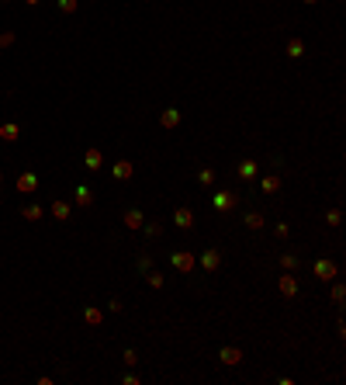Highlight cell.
Wrapping results in <instances>:
<instances>
[{
    "label": "cell",
    "instance_id": "f1b7e54d",
    "mask_svg": "<svg viewBox=\"0 0 346 385\" xmlns=\"http://www.w3.org/2000/svg\"><path fill=\"white\" fill-rule=\"evenodd\" d=\"M10 42H14V35H10V31H3V35H0V49H7Z\"/></svg>",
    "mask_w": 346,
    "mask_h": 385
},
{
    "label": "cell",
    "instance_id": "e0dca14e",
    "mask_svg": "<svg viewBox=\"0 0 346 385\" xmlns=\"http://www.w3.org/2000/svg\"><path fill=\"white\" fill-rule=\"evenodd\" d=\"M287 56H291V59H301V56H305V45H301V38H291V42H287Z\"/></svg>",
    "mask_w": 346,
    "mask_h": 385
},
{
    "label": "cell",
    "instance_id": "4316f807",
    "mask_svg": "<svg viewBox=\"0 0 346 385\" xmlns=\"http://www.w3.org/2000/svg\"><path fill=\"white\" fill-rule=\"evenodd\" d=\"M346 299V288L343 285H336V288H333V302H343Z\"/></svg>",
    "mask_w": 346,
    "mask_h": 385
},
{
    "label": "cell",
    "instance_id": "ba28073f",
    "mask_svg": "<svg viewBox=\"0 0 346 385\" xmlns=\"http://www.w3.org/2000/svg\"><path fill=\"white\" fill-rule=\"evenodd\" d=\"M83 163H87V170H101L104 156H101V150H97V146H90V150H87V156H83Z\"/></svg>",
    "mask_w": 346,
    "mask_h": 385
},
{
    "label": "cell",
    "instance_id": "603a6c76",
    "mask_svg": "<svg viewBox=\"0 0 346 385\" xmlns=\"http://www.w3.org/2000/svg\"><path fill=\"white\" fill-rule=\"evenodd\" d=\"M59 10L63 14H76V0H59Z\"/></svg>",
    "mask_w": 346,
    "mask_h": 385
},
{
    "label": "cell",
    "instance_id": "ac0fdd59",
    "mask_svg": "<svg viewBox=\"0 0 346 385\" xmlns=\"http://www.w3.org/2000/svg\"><path fill=\"white\" fill-rule=\"evenodd\" d=\"M242 222H246L249 229H263V215H260V212H246V215H242Z\"/></svg>",
    "mask_w": 346,
    "mask_h": 385
},
{
    "label": "cell",
    "instance_id": "4fadbf2b",
    "mask_svg": "<svg viewBox=\"0 0 346 385\" xmlns=\"http://www.w3.org/2000/svg\"><path fill=\"white\" fill-rule=\"evenodd\" d=\"M201 264H205V271H215V267L222 264V253H218V250H205V257H201Z\"/></svg>",
    "mask_w": 346,
    "mask_h": 385
},
{
    "label": "cell",
    "instance_id": "1f68e13d",
    "mask_svg": "<svg viewBox=\"0 0 346 385\" xmlns=\"http://www.w3.org/2000/svg\"><path fill=\"white\" fill-rule=\"evenodd\" d=\"M0 184H3V174H0Z\"/></svg>",
    "mask_w": 346,
    "mask_h": 385
},
{
    "label": "cell",
    "instance_id": "5bb4252c",
    "mask_svg": "<svg viewBox=\"0 0 346 385\" xmlns=\"http://www.w3.org/2000/svg\"><path fill=\"white\" fill-rule=\"evenodd\" d=\"M232 205H235V194H225V191L215 194V208H218V212H229Z\"/></svg>",
    "mask_w": 346,
    "mask_h": 385
},
{
    "label": "cell",
    "instance_id": "83f0119b",
    "mask_svg": "<svg viewBox=\"0 0 346 385\" xmlns=\"http://www.w3.org/2000/svg\"><path fill=\"white\" fill-rule=\"evenodd\" d=\"M326 222H329V226H340V208H333V212L326 215Z\"/></svg>",
    "mask_w": 346,
    "mask_h": 385
},
{
    "label": "cell",
    "instance_id": "ffe728a7",
    "mask_svg": "<svg viewBox=\"0 0 346 385\" xmlns=\"http://www.w3.org/2000/svg\"><path fill=\"white\" fill-rule=\"evenodd\" d=\"M239 177H246V181L256 177V163H253V160H242V163H239Z\"/></svg>",
    "mask_w": 346,
    "mask_h": 385
},
{
    "label": "cell",
    "instance_id": "9c48e42d",
    "mask_svg": "<svg viewBox=\"0 0 346 385\" xmlns=\"http://www.w3.org/2000/svg\"><path fill=\"white\" fill-rule=\"evenodd\" d=\"M52 219H59V222H66L69 215H73V208H69V201H52Z\"/></svg>",
    "mask_w": 346,
    "mask_h": 385
},
{
    "label": "cell",
    "instance_id": "6da1fadb",
    "mask_svg": "<svg viewBox=\"0 0 346 385\" xmlns=\"http://www.w3.org/2000/svg\"><path fill=\"white\" fill-rule=\"evenodd\" d=\"M340 271H336V264L333 260H315V278H322V281H333Z\"/></svg>",
    "mask_w": 346,
    "mask_h": 385
},
{
    "label": "cell",
    "instance_id": "9a60e30c",
    "mask_svg": "<svg viewBox=\"0 0 346 385\" xmlns=\"http://www.w3.org/2000/svg\"><path fill=\"white\" fill-rule=\"evenodd\" d=\"M125 226H128V229H142V212H138V208H128V212H125Z\"/></svg>",
    "mask_w": 346,
    "mask_h": 385
},
{
    "label": "cell",
    "instance_id": "d6986e66",
    "mask_svg": "<svg viewBox=\"0 0 346 385\" xmlns=\"http://www.w3.org/2000/svg\"><path fill=\"white\" fill-rule=\"evenodd\" d=\"M277 188H280V177H263V181H260V191H263V194H274Z\"/></svg>",
    "mask_w": 346,
    "mask_h": 385
},
{
    "label": "cell",
    "instance_id": "277c9868",
    "mask_svg": "<svg viewBox=\"0 0 346 385\" xmlns=\"http://www.w3.org/2000/svg\"><path fill=\"white\" fill-rule=\"evenodd\" d=\"M159 125H163V129H177V125H180V111H177V108H166V111L159 115Z\"/></svg>",
    "mask_w": 346,
    "mask_h": 385
},
{
    "label": "cell",
    "instance_id": "d4e9b609",
    "mask_svg": "<svg viewBox=\"0 0 346 385\" xmlns=\"http://www.w3.org/2000/svg\"><path fill=\"white\" fill-rule=\"evenodd\" d=\"M159 232H163V226H159V222H149V226H145V236H149V239H156Z\"/></svg>",
    "mask_w": 346,
    "mask_h": 385
},
{
    "label": "cell",
    "instance_id": "3957f363",
    "mask_svg": "<svg viewBox=\"0 0 346 385\" xmlns=\"http://www.w3.org/2000/svg\"><path fill=\"white\" fill-rule=\"evenodd\" d=\"M280 292L291 299V295H298V278H294V271H284V278H280Z\"/></svg>",
    "mask_w": 346,
    "mask_h": 385
},
{
    "label": "cell",
    "instance_id": "4dcf8cb0",
    "mask_svg": "<svg viewBox=\"0 0 346 385\" xmlns=\"http://www.w3.org/2000/svg\"><path fill=\"white\" fill-rule=\"evenodd\" d=\"M24 3H38V0H24Z\"/></svg>",
    "mask_w": 346,
    "mask_h": 385
},
{
    "label": "cell",
    "instance_id": "7c38bea8",
    "mask_svg": "<svg viewBox=\"0 0 346 385\" xmlns=\"http://www.w3.org/2000/svg\"><path fill=\"white\" fill-rule=\"evenodd\" d=\"M21 215H24L28 222H38V219H45V208H42V205H24Z\"/></svg>",
    "mask_w": 346,
    "mask_h": 385
},
{
    "label": "cell",
    "instance_id": "f546056e",
    "mask_svg": "<svg viewBox=\"0 0 346 385\" xmlns=\"http://www.w3.org/2000/svg\"><path fill=\"white\" fill-rule=\"evenodd\" d=\"M301 3H319V0H301Z\"/></svg>",
    "mask_w": 346,
    "mask_h": 385
},
{
    "label": "cell",
    "instance_id": "30bf717a",
    "mask_svg": "<svg viewBox=\"0 0 346 385\" xmlns=\"http://www.w3.org/2000/svg\"><path fill=\"white\" fill-rule=\"evenodd\" d=\"M73 201H76L80 208H87V205L94 201V194H90V188H87V184H76V194H73Z\"/></svg>",
    "mask_w": 346,
    "mask_h": 385
},
{
    "label": "cell",
    "instance_id": "cb8c5ba5",
    "mask_svg": "<svg viewBox=\"0 0 346 385\" xmlns=\"http://www.w3.org/2000/svg\"><path fill=\"white\" fill-rule=\"evenodd\" d=\"M198 181H201V184H211V181H215V170H211V167H205V170L198 174Z\"/></svg>",
    "mask_w": 346,
    "mask_h": 385
},
{
    "label": "cell",
    "instance_id": "7a4b0ae2",
    "mask_svg": "<svg viewBox=\"0 0 346 385\" xmlns=\"http://www.w3.org/2000/svg\"><path fill=\"white\" fill-rule=\"evenodd\" d=\"M173 267H177V271H184V274H191V271H194V257H191V253H184V250H177V253H173Z\"/></svg>",
    "mask_w": 346,
    "mask_h": 385
},
{
    "label": "cell",
    "instance_id": "8fae6325",
    "mask_svg": "<svg viewBox=\"0 0 346 385\" xmlns=\"http://www.w3.org/2000/svg\"><path fill=\"white\" fill-rule=\"evenodd\" d=\"M111 170H115V177H118V181H128V177H132V170H135V167H132V163H128V160H118V163H115V167H111Z\"/></svg>",
    "mask_w": 346,
    "mask_h": 385
},
{
    "label": "cell",
    "instance_id": "5b68a950",
    "mask_svg": "<svg viewBox=\"0 0 346 385\" xmlns=\"http://www.w3.org/2000/svg\"><path fill=\"white\" fill-rule=\"evenodd\" d=\"M35 188H38V177H35V174H21V177H17V191H21V194H31Z\"/></svg>",
    "mask_w": 346,
    "mask_h": 385
},
{
    "label": "cell",
    "instance_id": "52a82bcc",
    "mask_svg": "<svg viewBox=\"0 0 346 385\" xmlns=\"http://www.w3.org/2000/svg\"><path fill=\"white\" fill-rule=\"evenodd\" d=\"M218 358H222V365H229V368H232V365H239V361H242V351H239V347H222V354H218Z\"/></svg>",
    "mask_w": 346,
    "mask_h": 385
},
{
    "label": "cell",
    "instance_id": "d6a6232c",
    "mask_svg": "<svg viewBox=\"0 0 346 385\" xmlns=\"http://www.w3.org/2000/svg\"><path fill=\"white\" fill-rule=\"evenodd\" d=\"M3 3H7V0H3Z\"/></svg>",
    "mask_w": 346,
    "mask_h": 385
},
{
    "label": "cell",
    "instance_id": "8992f818",
    "mask_svg": "<svg viewBox=\"0 0 346 385\" xmlns=\"http://www.w3.org/2000/svg\"><path fill=\"white\" fill-rule=\"evenodd\" d=\"M173 222H177L180 229H191V226H194V212H191V208H177V212H173Z\"/></svg>",
    "mask_w": 346,
    "mask_h": 385
},
{
    "label": "cell",
    "instance_id": "44dd1931",
    "mask_svg": "<svg viewBox=\"0 0 346 385\" xmlns=\"http://www.w3.org/2000/svg\"><path fill=\"white\" fill-rule=\"evenodd\" d=\"M17 132H21V129H17L14 122H7V125H0V139H17Z\"/></svg>",
    "mask_w": 346,
    "mask_h": 385
},
{
    "label": "cell",
    "instance_id": "2e32d148",
    "mask_svg": "<svg viewBox=\"0 0 346 385\" xmlns=\"http://www.w3.org/2000/svg\"><path fill=\"white\" fill-rule=\"evenodd\" d=\"M83 319H87L90 326H101V323H104V312H101V309H97V306H90V309H87V312H83Z\"/></svg>",
    "mask_w": 346,
    "mask_h": 385
},
{
    "label": "cell",
    "instance_id": "7402d4cb",
    "mask_svg": "<svg viewBox=\"0 0 346 385\" xmlns=\"http://www.w3.org/2000/svg\"><path fill=\"white\" fill-rule=\"evenodd\" d=\"M280 267H284V271H298V257H294V253H284V257H280Z\"/></svg>",
    "mask_w": 346,
    "mask_h": 385
},
{
    "label": "cell",
    "instance_id": "484cf974",
    "mask_svg": "<svg viewBox=\"0 0 346 385\" xmlns=\"http://www.w3.org/2000/svg\"><path fill=\"white\" fill-rule=\"evenodd\" d=\"M149 288H163V274H159V271L149 274Z\"/></svg>",
    "mask_w": 346,
    "mask_h": 385
}]
</instances>
